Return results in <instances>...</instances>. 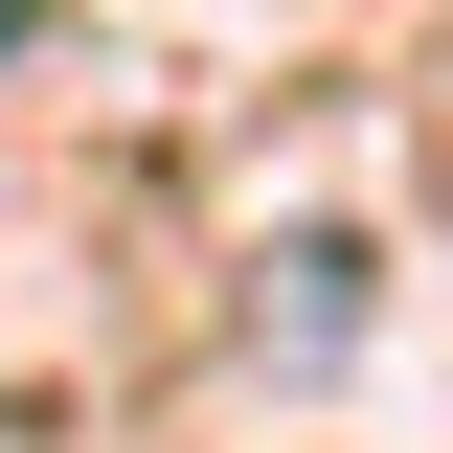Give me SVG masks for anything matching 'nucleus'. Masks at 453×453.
Wrapping results in <instances>:
<instances>
[{"label": "nucleus", "instance_id": "f257e3e1", "mask_svg": "<svg viewBox=\"0 0 453 453\" xmlns=\"http://www.w3.org/2000/svg\"><path fill=\"white\" fill-rule=\"evenodd\" d=\"M0 46H23V0H0Z\"/></svg>", "mask_w": 453, "mask_h": 453}]
</instances>
